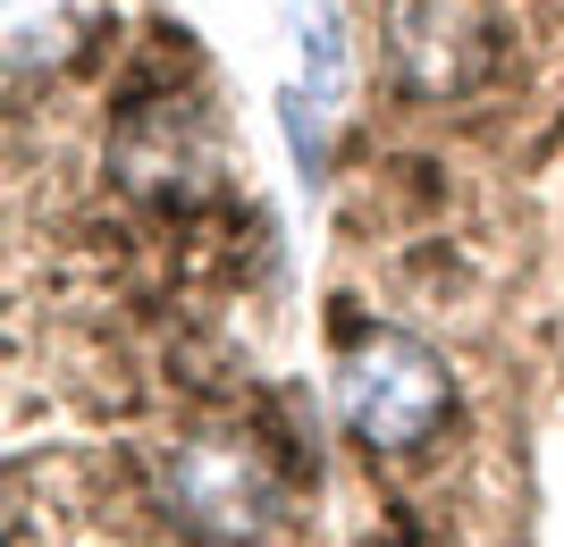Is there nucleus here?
<instances>
[{"mask_svg":"<svg viewBox=\"0 0 564 547\" xmlns=\"http://www.w3.org/2000/svg\"><path fill=\"white\" fill-rule=\"evenodd\" d=\"M329 405L337 429L371 455H422L455 413V371L438 362V346L413 329H346L337 337V371H329Z\"/></svg>","mask_w":564,"mask_h":547,"instance_id":"nucleus-1","label":"nucleus"},{"mask_svg":"<svg viewBox=\"0 0 564 547\" xmlns=\"http://www.w3.org/2000/svg\"><path fill=\"white\" fill-rule=\"evenodd\" d=\"M152 505L177 539H286L295 530L286 472L253 438H228V429L169 438L152 455Z\"/></svg>","mask_w":564,"mask_h":547,"instance_id":"nucleus-2","label":"nucleus"},{"mask_svg":"<svg viewBox=\"0 0 564 547\" xmlns=\"http://www.w3.org/2000/svg\"><path fill=\"white\" fill-rule=\"evenodd\" d=\"M110 168H118L127 194L169 203V211H194V203H212V194L236 186V152H228V135H219V119L186 94L135 101L110 135Z\"/></svg>","mask_w":564,"mask_h":547,"instance_id":"nucleus-3","label":"nucleus"},{"mask_svg":"<svg viewBox=\"0 0 564 547\" xmlns=\"http://www.w3.org/2000/svg\"><path fill=\"white\" fill-rule=\"evenodd\" d=\"M379 51L404 101H471L497 76V9L489 0H388Z\"/></svg>","mask_w":564,"mask_h":547,"instance_id":"nucleus-4","label":"nucleus"},{"mask_svg":"<svg viewBox=\"0 0 564 547\" xmlns=\"http://www.w3.org/2000/svg\"><path fill=\"white\" fill-rule=\"evenodd\" d=\"M286 51H295V76L321 101H346V76H354V43H346V18L337 0H286Z\"/></svg>","mask_w":564,"mask_h":547,"instance_id":"nucleus-5","label":"nucleus"},{"mask_svg":"<svg viewBox=\"0 0 564 547\" xmlns=\"http://www.w3.org/2000/svg\"><path fill=\"white\" fill-rule=\"evenodd\" d=\"M85 43V0H9V76H43Z\"/></svg>","mask_w":564,"mask_h":547,"instance_id":"nucleus-6","label":"nucleus"},{"mask_svg":"<svg viewBox=\"0 0 564 547\" xmlns=\"http://www.w3.org/2000/svg\"><path fill=\"white\" fill-rule=\"evenodd\" d=\"M279 119H286V161L304 177V194L329 186V127H337V101L304 94V85H279Z\"/></svg>","mask_w":564,"mask_h":547,"instance_id":"nucleus-7","label":"nucleus"}]
</instances>
